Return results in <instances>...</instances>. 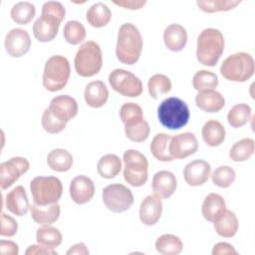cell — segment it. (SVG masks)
I'll return each instance as SVG.
<instances>
[{
  "label": "cell",
  "mask_w": 255,
  "mask_h": 255,
  "mask_svg": "<svg viewBox=\"0 0 255 255\" xmlns=\"http://www.w3.org/2000/svg\"><path fill=\"white\" fill-rule=\"evenodd\" d=\"M86 18L91 26L95 28H102L111 21L112 12L105 3L98 2L88 9Z\"/></svg>",
  "instance_id": "obj_29"
},
{
  "label": "cell",
  "mask_w": 255,
  "mask_h": 255,
  "mask_svg": "<svg viewBox=\"0 0 255 255\" xmlns=\"http://www.w3.org/2000/svg\"><path fill=\"white\" fill-rule=\"evenodd\" d=\"M210 164L202 159H195L188 162L183 168V177L190 186L204 184L210 176Z\"/></svg>",
  "instance_id": "obj_15"
},
{
  "label": "cell",
  "mask_w": 255,
  "mask_h": 255,
  "mask_svg": "<svg viewBox=\"0 0 255 255\" xmlns=\"http://www.w3.org/2000/svg\"><path fill=\"white\" fill-rule=\"evenodd\" d=\"M109 83L114 91L128 98H136L142 93V83L133 73L125 69H115L109 75Z\"/></svg>",
  "instance_id": "obj_10"
},
{
  "label": "cell",
  "mask_w": 255,
  "mask_h": 255,
  "mask_svg": "<svg viewBox=\"0 0 255 255\" xmlns=\"http://www.w3.org/2000/svg\"><path fill=\"white\" fill-rule=\"evenodd\" d=\"M226 210V203L224 198L215 192L209 193L203 200L201 213L205 220L215 222Z\"/></svg>",
  "instance_id": "obj_22"
},
{
  "label": "cell",
  "mask_w": 255,
  "mask_h": 255,
  "mask_svg": "<svg viewBox=\"0 0 255 255\" xmlns=\"http://www.w3.org/2000/svg\"><path fill=\"white\" fill-rule=\"evenodd\" d=\"M61 21L55 17L41 15L33 25V34L39 42H50L58 34Z\"/></svg>",
  "instance_id": "obj_17"
},
{
  "label": "cell",
  "mask_w": 255,
  "mask_h": 255,
  "mask_svg": "<svg viewBox=\"0 0 255 255\" xmlns=\"http://www.w3.org/2000/svg\"><path fill=\"white\" fill-rule=\"evenodd\" d=\"M19 247L18 245L9 240L0 241V254L1 255H18Z\"/></svg>",
  "instance_id": "obj_49"
},
{
  "label": "cell",
  "mask_w": 255,
  "mask_h": 255,
  "mask_svg": "<svg viewBox=\"0 0 255 255\" xmlns=\"http://www.w3.org/2000/svg\"><path fill=\"white\" fill-rule=\"evenodd\" d=\"M18 230L17 221L10 215L2 212L1 213V228L0 235L6 237H13Z\"/></svg>",
  "instance_id": "obj_46"
},
{
  "label": "cell",
  "mask_w": 255,
  "mask_h": 255,
  "mask_svg": "<svg viewBox=\"0 0 255 255\" xmlns=\"http://www.w3.org/2000/svg\"><path fill=\"white\" fill-rule=\"evenodd\" d=\"M251 118V108L249 105L241 103L233 106L227 115L228 124L234 128H238L245 126Z\"/></svg>",
  "instance_id": "obj_37"
},
{
  "label": "cell",
  "mask_w": 255,
  "mask_h": 255,
  "mask_svg": "<svg viewBox=\"0 0 255 255\" xmlns=\"http://www.w3.org/2000/svg\"><path fill=\"white\" fill-rule=\"evenodd\" d=\"M192 85L194 90H196L198 93L214 90L218 86V78L211 71L200 70L194 74L192 78Z\"/></svg>",
  "instance_id": "obj_38"
},
{
  "label": "cell",
  "mask_w": 255,
  "mask_h": 255,
  "mask_svg": "<svg viewBox=\"0 0 255 255\" xmlns=\"http://www.w3.org/2000/svg\"><path fill=\"white\" fill-rule=\"evenodd\" d=\"M86 29L84 25L76 20L68 21L63 30L65 40L71 45H79L86 39Z\"/></svg>",
  "instance_id": "obj_39"
},
{
  "label": "cell",
  "mask_w": 255,
  "mask_h": 255,
  "mask_svg": "<svg viewBox=\"0 0 255 255\" xmlns=\"http://www.w3.org/2000/svg\"><path fill=\"white\" fill-rule=\"evenodd\" d=\"M225 128L216 120L207 121L201 128L202 139L208 146L211 147L220 145L225 139Z\"/></svg>",
  "instance_id": "obj_26"
},
{
  "label": "cell",
  "mask_w": 255,
  "mask_h": 255,
  "mask_svg": "<svg viewBox=\"0 0 255 255\" xmlns=\"http://www.w3.org/2000/svg\"><path fill=\"white\" fill-rule=\"evenodd\" d=\"M168 148L173 159H182L197 151L198 141L194 133L181 132L171 136Z\"/></svg>",
  "instance_id": "obj_12"
},
{
  "label": "cell",
  "mask_w": 255,
  "mask_h": 255,
  "mask_svg": "<svg viewBox=\"0 0 255 255\" xmlns=\"http://www.w3.org/2000/svg\"><path fill=\"white\" fill-rule=\"evenodd\" d=\"M163 42L165 47L172 52L183 50L187 42V32L179 24H170L163 31Z\"/></svg>",
  "instance_id": "obj_21"
},
{
  "label": "cell",
  "mask_w": 255,
  "mask_h": 255,
  "mask_svg": "<svg viewBox=\"0 0 255 255\" xmlns=\"http://www.w3.org/2000/svg\"><path fill=\"white\" fill-rule=\"evenodd\" d=\"M177 186V181L175 175L168 170L157 171L151 182V188L153 194L157 195L160 198L166 199L173 195Z\"/></svg>",
  "instance_id": "obj_19"
},
{
  "label": "cell",
  "mask_w": 255,
  "mask_h": 255,
  "mask_svg": "<svg viewBox=\"0 0 255 255\" xmlns=\"http://www.w3.org/2000/svg\"><path fill=\"white\" fill-rule=\"evenodd\" d=\"M41 123H42L43 128L48 133H59V132L63 131L65 129L66 124H67V123L62 122L59 119H57L48 108L43 113Z\"/></svg>",
  "instance_id": "obj_44"
},
{
  "label": "cell",
  "mask_w": 255,
  "mask_h": 255,
  "mask_svg": "<svg viewBox=\"0 0 255 255\" xmlns=\"http://www.w3.org/2000/svg\"><path fill=\"white\" fill-rule=\"evenodd\" d=\"M120 117L125 126L134 124L143 119L142 109L135 103H126L120 109Z\"/></svg>",
  "instance_id": "obj_43"
},
{
  "label": "cell",
  "mask_w": 255,
  "mask_h": 255,
  "mask_svg": "<svg viewBox=\"0 0 255 255\" xmlns=\"http://www.w3.org/2000/svg\"><path fill=\"white\" fill-rule=\"evenodd\" d=\"M84 98L89 107L102 108L109 99V90L104 82L93 81L86 86Z\"/></svg>",
  "instance_id": "obj_23"
},
{
  "label": "cell",
  "mask_w": 255,
  "mask_h": 255,
  "mask_svg": "<svg viewBox=\"0 0 255 255\" xmlns=\"http://www.w3.org/2000/svg\"><path fill=\"white\" fill-rule=\"evenodd\" d=\"M255 72V63L249 53L239 52L228 56L220 66V74L231 82H246Z\"/></svg>",
  "instance_id": "obj_5"
},
{
  "label": "cell",
  "mask_w": 255,
  "mask_h": 255,
  "mask_svg": "<svg viewBox=\"0 0 255 255\" xmlns=\"http://www.w3.org/2000/svg\"><path fill=\"white\" fill-rule=\"evenodd\" d=\"M30 190L37 205L57 203L63 194V184L56 176H36L30 182Z\"/></svg>",
  "instance_id": "obj_7"
},
{
  "label": "cell",
  "mask_w": 255,
  "mask_h": 255,
  "mask_svg": "<svg viewBox=\"0 0 255 255\" xmlns=\"http://www.w3.org/2000/svg\"><path fill=\"white\" fill-rule=\"evenodd\" d=\"M155 249L162 255H177L183 249L180 238L174 234H163L155 241Z\"/></svg>",
  "instance_id": "obj_32"
},
{
  "label": "cell",
  "mask_w": 255,
  "mask_h": 255,
  "mask_svg": "<svg viewBox=\"0 0 255 255\" xmlns=\"http://www.w3.org/2000/svg\"><path fill=\"white\" fill-rule=\"evenodd\" d=\"M32 219L40 225H51L56 222L61 213V207L57 203L49 205H37L33 203L30 206Z\"/></svg>",
  "instance_id": "obj_25"
},
{
  "label": "cell",
  "mask_w": 255,
  "mask_h": 255,
  "mask_svg": "<svg viewBox=\"0 0 255 255\" xmlns=\"http://www.w3.org/2000/svg\"><path fill=\"white\" fill-rule=\"evenodd\" d=\"M213 223L216 233L224 238H231L235 236L239 227L236 214L228 209H226L222 216Z\"/></svg>",
  "instance_id": "obj_27"
},
{
  "label": "cell",
  "mask_w": 255,
  "mask_h": 255,
  "mask_svg": "<svg viewBox=\"0 0 255 255\" xmlns=\"http://www.w3.org/2000/svg\"><path fill=\"white\" fill-rule=\"evenodd\" d=\"M41 15H48L57 18L61 22L64 20L66 15L65 7L58 1H48L42 6Z\"/></svg>",
  "instance_id": "obj_45"
},
{
  "label": "cell",
  "mask_w": 255,
  "mask_h": 255,
  "mask_svg": "<svg viewBox=\"0 0 255 255\" xmlns=\"http://www.w3.org/2000/svg\"><path fill=\"white\" fill-rule=\"evenodd\" d=\"M171 135L161 132L154 135L150 142V151L152 155L159 161H171L173 157L169 153V141Z\"/></svg>",
  "instance_id": "obj_31"
},
{
  "label": "cell",
  "mask_w": 255,
  "mask_h": 255,
  "mask_svg": "<svg viewBox=\"0 0 255 255\" xmlns=\"http://www.w3.org/2000/svg\"><path fill=\"white\" fill-rule=\"evenodd\" d=\"M62 234L56 227L50 225H42L37 229L36 240L38 244L55 249L62 243Z\"/></svg>",
  "instance_id": "obj_33"
},
{
  "label": "cell",
  "mask_w": 255,
  "mask_h": 255,
  "mask_svg": "<svg viewBox=\"0 0 255 255\" xmlns=\"http://www.w3.org/2000/svg\"><path fill=\"white\" fill-rule=\"evenodd\" d=\"M123 160L124 178L131 186H142L148 178V161L146 157L138 150L128 149L124 152Z\"/></svg>",
  "instance_id": "obj_8"
},
{
  "label": "cell",
  "mask_w": 255,
  "mask_h": 255,
  "mask_svg": "<svg viewBox=\"0 0 255 255\" xmlns=\"http://www.w3.org/2000/svg\"><path fill=\"white\" fill-rule=\"evenodd\" d=\"M74 159L73 155L64 148H56L51 150L47 155L48 166L57 172H66L71 169Z\"/></svg>",
  "instance_id": "obj_28"
},
{
  "label": "cell",
  "mask_w": 255,
  "mask_h": 255,
  "mask_svg": "<svg viewBox=\"0 0 255 255\" xmlns=\"http://www.w3.org/2000/svg\"><path fill=\"white\" fill-rule=\"evenodd\" d=\"M236 178L235 170L228 165L218 166L211 174L212 182L221 188H227L232 185Z\"/></svg>",
  "instance_id": "obj_42"
},
{
  "label": "cell",
  "mask_w": 255,
  "mask_h": 255,
  "mask_svg": "<svg viewBox=\"0 0 255 255\" xmlns=\"http://www.w3.org/2000/svg\"><path fill=\"white\" fill-rule=\"evenodd\" d=\"M162 212L161 198L155 194H150L144 197L139 206V219L147 226L157 223Z\"/></svg>",
  "instance_id": "obj_18"
},
{
  "label": "cell",
  "mask_w": 255,
  "mask_h": 255,
  "mask_svg": "<svg viewBox=\"0 0 255 255\" xmlns=\"http://www.w3.org/2000/svg\"><path fill=\"white\" fill-rule=\"evenodd\" d=\"M77 74L84 78L97 75L103 67L101 47L95 41H87L78 49L74 59Z\"/></svg>",
  "instance_id": "obj_4"
},
{
  "label": "cell",
  "mask_w": 255,
  "mask_h": 255,
  "mask_svg": "<svg viewBox=\"0 0 255 255\" xmlns=\"http://www.w3.org/2000/svg\"><path fill=\"white\" fill-rule=\"evenodd\" d=\"M149 126L148 123L142 119L134 124L125 126V132L128 139L134 142L144 141L149 135Z\"/></svg>",
  "instance_id": "obj_41"
},
{
  "label": "cell",
  "mask_w": 255,
  "mask_h": 255,
  "mask_svg": "<svg viewBox=\"0 0 255 255\" xmlns=\"http://www.w3.org/2000/svg\"><path fill=\"white\" fill-rule=\"evenodd\" d=\"M190 117L188 106L181 99L170 97L163 100L157 108L159 123L168 129H179L187 125Z\"/></svg>",
  "instance_id": "obj_3"
},
{
  "label": "cell",
  "mask_w": 255,
  "mask_h": 255,
  "mask_svg": "<svg viewBox=\"0 0 255 255\" xmlns=\"http://www.w3.org/2000/svg\"><path fill=\"white\" fill-rule=\"evenodd\" d=\"M5 48L13 58H20L27 54L31 48V38L26 30L15 28L5 37Z\"/></svg>",
  "instance_id": "obj_13"
},
{
  "label": "cell",
  "mask_w": 255,
  "mask_h": 255,
  "mask_svg": "<svg viewBox=\"0 0 255 255\" xmlns=\"http://www.w3.org/2000/svg\"><path fill=\"white\" fill-rule=\"evenodd\" d=\"M25 254L26 255H57V252L54 249L38 244V245H30L26 249Z\"/></svg>",
  "instance_id": "obj_48"
},
{
  "label": "cell",
  "mask_w": 255,
  "mask_h": 255,
  "mask_svg": "<svg viewBox=\"0 0 255 255\" xmlns=\"http://www.w3.org/2000/svg\"><path fill=\"white\" fill-rule=\"evenodd\" d=\"M36 14V8L34 4L28 1H21L16 3L10 12L12 20L20 25L29 24Z\"/></svg>",
  "instance_id": "obj_36"
},
{
  "label": "cell",
  "mask_w": 255,
  "mask_h": 255,
  "mask_svg": "<svg viewBox=\"0 0 255 255\" xmlns=\"http://www.w3.org/2000/svg\"><path fill=\"white\" fill-rule=\"evenodd\" d=\"M240 3L241 1L239 0H198L196 2L198 8L205 13L229 11Z\"/></svg>",
  "instance_id": "obj_40"
},
{
  "label": "cell",
  "mask_w": 255,
  "mask_h": 255,
  "mask_svg": "<svg viewBox=\"0 0 255 255\" xmlns=\"http://www.w3.org/2000/svg\"><path fill=\"white\" fill-rule=\"evenodd\" d=\"M95 194V184L86 175L74 177L70 184V196L77 204H85L91 201Z\"/></svg>",
  "instance_id": "obj_16"
},
{
  "label": "cell",
  "mask_w": 255,
  "mask_h": 255,
  "mask_svg": "<svg viewBox=\"0 0 255 255\" xmlns=\"http://www.w3.org/2000/svg\"><path fill=\"white\" fill-rule=\"evenodd\" d=\"M102 197L106 207L112 212L122 213L133 204V195L129 188L121 183H113L103 189Z\"/></svg>",
  "instance_id": "obj_9"
},
{
  "label": "cell",
  "mask_w": 255,
  "mask_h": 255,
  "mask_svg": "<svg viewBox=\"0 0 255 255\" xmlns=\"http://www.w3.org/2000/svg\"><path fill=\"white\" fill-rule=\"evenodd\" d=\"M196 106L206 113H218L225 106L224 97L217 91L199 92L195 97Z\"/></svg>",
  "instance_id": "obj_24"
},
{
  "label": "cell",
  "mask_w": 255,
  "mask_h": 255,
  "mask_svg": "<svg viewBox=\"0 0 255 255\" xmlns=\"http://www.w3.org/2000/svg\"><path fill=\"white\" fill-rule=\"evenodd\" d=\"M113 3L120 6V7H123L125 9L138 10V9H141L146 4V1H143V0H124V1H113Z\"/></svg>",
  "instance_id": "obj_50"
},
{
  "label": "cell",
  "mask_w": 255,
  "mask_h": 255,
  "mask_svg": "<svg viewBox=\"0 0 255 255\" xmlns=\"http://www.w3.org/2000/svg\"><path fill=\"white\" fill-rule=\"evenodd\" d=\"M171 81L163 74H155L151 76L147 82L148 94L154 100H158L160 97L167 95L171 91Z\"/></svg>",
  "instance_id": "obj_34"
},
{
  "label": "cell",
  "mask_w": 255,
  "mask_h": 255,
  "mask_svg": "<svg viewBox=\"0 0 255 255\" xmlns=\"http://www.w3.org/2000/svg\"><path fill=\"white\" fill-rule=\"evenodd\" d=\"M30 168V163L25 157L15 156L0 164V186L7 189L13 185L22 174Z\"/></svg>",
  "instance_id": "obj_11"
},
{
  "label": "cell",
  "mask_w": 255,
  "mask_h": 255,
  "mask_svg": "<svg viewBox=\"0 0 255 255\" xmlns=\"http://www.w3.org/2000/svg\"><path fill=\"white\" fill-rule=\"evenodd\" d=\"M235 248L227 242H219L213 246L212 255H236Z\"/></svg>",
  "instance_id": "obj_47"
},
{
  "label": "cell",
  "mask_w": 255,
  "mask_h": 255,
  "mask_svg": "<svg viewBox=\"0 0 255 255\" xmlns=\"http://www.w3.org/2000/svg\"><path fill=\"white\" fill-rule=\"evenodd\" d=\"M88 255L89 254V250L86 246L85 243L80 242V243H76L74 244L68 251H67V255Z\"/></svg>",
  "instance_id": "obj_51"
},
{
  "label": "cell",
  "mask_w": 255,
  "mask_h": 255,
  "mask_svg": "<svg viewBox=\"0 0 255 255\" xmlns=\"http://www.w3.org/2000/svg\"><path fill=\"white\" fill-rule=\"evenodd\" d=\"M48 109L57 119L65 123L73 120L79 110L77 101L68 95H60L53 98Z\"/></svg>",
  "instance_id": "obj_14"
},
{
  "label": "cell",
  "mask_w": 255,
  "mask_h": 255,
  "mask_svg": "<svg viewBox=\"0 0 255 255\" xmlns=\"http://www.w3.org/2000/svg\"><path fill=\"white\" fill-rule=\"evenodd\" d=\"M97 170L103 178H114L122 170V160L117 154H105L99 159L97 164Z\"/></svg>",
  "instance_id": "obj_30"
},
{
  "label": "cell",
  "mask_w": 255,
  "mask_h": 255,
  "mask_svg": "<svg viewBox=\"0 0 255 255\" xmlns=\"http://www.w3.org/2000/svg\"><path fill=\"white\" fill-rule=\"evenodd\" d=\"M5 206L8 211L17 216H23L28 212L31 205L26 190L22 185L14 187L6 194Z\"/></svg>",
  "instance_id": "obj_20"
},
{
  "label": "cell",
  "mask_w": 255,
  "mask_h": 255,
  "mask_svg": "<svg viewBox=\"0 0 255 255\" xmlns=\"http://www.w3.org/2000/svg\"><path fill=\"white\" fill-rule=\"evenodd\" d=\"M224 45V36L221 31L215 28L202 30L196 44L197 61L204 66H215L223 54Z\"/></svg>",
  "instance_id": "obj_2"
},
{
  "label": "cell",
  "mask_w": 255,
  "mask_h": 255,
  "mask_svg": "<svg viewBox=\"0 0 255 255\" xmlns=\"http://www.w3.org/2000/svg\"><path fill=\"white\" fill-rule=\"evenodd\" d=\"M71 75V67L68 59L61 55L50 57L43 71V86L49 92L62 90L68 83Z\"/></svg>",
  "instance_id": "obj_6"
},
{
  "label": "cell",
  "mask_w": 255,
  "mask_h": 255,
  "mask_svg": "<svg viewBox=\"0 0 255 255\" xmlns=\"http://www.w3.org/2000/svg\"><path fill=\"white\" fill-rule=\"evenodd\" d=\"M255 142L250 137L242 138L236 141L230 148L229 156L233 161L241 162L248 160L254 153Z\"/></svg>",
  "instance_id": "obj_35"
},
{
  "label": "cell",
  "mask_w": 255,
  "mask_h": 255,
  "mask_svg": "<svg viewBox=\"0 0 255 255\" xmlns=\"http://www.w3.org/2000/svg\"><path fill=\"white\" fill-rule=\"evenodd\" d=\"M143 42L139 30L131 23L123 24L118 32L117 59L126 65L135 64L142 52Z\"/></svg>",
  "instance_id": "obj_1"
}]
</instances>
